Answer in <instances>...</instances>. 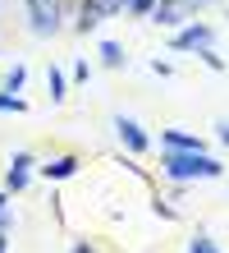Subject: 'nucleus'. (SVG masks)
<instances>
[{"label": "nucleus", "instance_id": "nucleus-6", "mask_svg": "<svg viewBox=\"0 0 229 253\" xmlns=\"http://www.w3.org/2000/svg\"><path fill=\"white\" fill-rule=\"evenodd\" d=\"M101 23H105L101 0H83L78 5V33H92V28H101Z\"/></svg>", "mask_w": 229, "mask_h": 253}, {"label": "nucleus", "instance_id": "nucleus-17", "mask_svg": "<svg viewBox=\"0 0 229 253\" xmlns=\"http://www.w3.org/2000/svg\"><path fill=\"white\" fill-rule=\"evenodd\" d=\"M101 9H105V19H110V14H119V9H124V0H101Z\"/></svg>", "mask_w": 229, "mask_h": 253}, {"label": "nucleus", "instance_id": "nucleus-20", "mask_svg": "<svg viewBox=\"0 0 229 253\" xmlns=\"http://www.w3.org/2000/svg\"><path fill=\"white\" fill-rule=\"evenodd\" d=\"M73 253H92V249H87V244H78V249H73Z\"/></svg>", "mask_w": 229, "mask_h": 253}, {"label": "nucleus", "instance_id": "nucleus-5", "mask_svg": "<svg viewBox=\"0 0 229 253\" xmlns=\"http://www.w3.org/2000/svg\"><path fill=\"white\" fill-rule=\"evenodd\" d=\"M161 19L156 23H165V28H174V23H183V19H188V14H193V5H188V0H161Z\"/></svg>", "mask_w": 229, "mask_h": 253}, {"label": "nucleus", "instance_id": "nucleus-22", "mask_svg": "<svg viewBox=\"0 0 229 253\" xmlns=\"http://www.w3.org/2000/svg\"><path fill=\"white\" fill-rule=\"evenodd\" d=\"M188 5H193V9H197V5H206V0H188Z\"/></svg>", "mask_w": 229, "mask_h": 253}, {"label": "nucleus", "instance_id": "nucleus-8", "mask_svg": "<svg viewBox=\"0 0 229 253\" xmlns=\"http://www.w3.org/2000/svg\"><path fill=\"white\" fill-rule=\"evenodd\" d=\"M115 129H119V138L129 143V152H147V133H142V125H133V120H115Z\"/></svg>", "mask_w": 229, "mask_h": 253}, {"label": "nucleus", "instance_id": "nucleus-18", "mask_svg": "<svg viewBox=\"0 0 229 253\" xmlns=\"http://www.w3.org/2000/svg\"><path fill=\"white\" fill-rule=\"evenodd\" d=\"M5 203H9V198H5V193H0V230L9 226V216H5Z\"/></svg>", "mask_w": 229, "mask_h": 253}, {"label": "nucleus", "instance_id": "nucleus-2", "mask_svg": "<svg viewBox=\"0 0 229 253\" xmlns=\"http://www.w3.org/2000/svg\"><path fill=\"white\" fill-rule=\"evenodd\" d=\"M28 23L37 37L60 33V0H28Z\"/></svg>", "mask_w": 229, "mask_h": 253}, {"label": "nucleus", "instance_id": "nucleus-12", "mask_svg": "<svg viewBox=\"0 0 229 253\" xmlns=\"http://www.w3.org/2000/svg\"><path fill=\"white\" fill-rule=\"evenodd\" d=\"M156 5H161V0H124V9H129V14H137V19H142V14H151Z\"/></svg>", "mask_w": 229, "mask_h": 253}, {"label": "nucleus", "instance_id": "nucleus-10", "mask_svg": "<svg viewBox=\"0 0 229 253\" xmlns=\"http://www.w3.org/2000/svg\"><path fill=\"white\" fill-rule=\"evenodd\" d=\"M46 87H51V101H65V74L46 69Z\"/></svg>", "mask_w": 229, "mask_h": 253}, {"label": "nucleus", "instance_id": "nucleus-11", "mask_svg": "<svg viewBox=\"0 0 229 253\" xmlns=\"http://www.w3.org/2000/svg\"><path fill=\"white\" fill-rule=\"evenodd\" d=\"M101 60H105V65L115 69V65H124V51H119L115 42H105V46H101Z\"/></svg>", "mask_w": 229, "mask_h": 253}, {"label": "nucleus", "instance_id": "nucleus-9", "mask_svg": "<svg viewBox=\"0 0 229 253\" xmlns=\"http://www.w3.org/2000/svg\"><path fill=\"white\" fill-rule=\"evenodd\" d=\"M73 170H78V157H55V161H46V166H41L46 180H69Z\"/></svg>", "mask_w": 229, "mask_h": 253}, {"label": "nucleus", "instance_id": "nucleus-7", "mask_svg": "<svg viewBox=\"0 0 229 253\" xmlns=\"http://www.w3.org/2000/svg\"><path fill=\"white\" fill-rule=\"evenodd\" d=\"M165 147H174V152H206V143L197 138V133H183V129L165 133Z\"/></svg>", "mask_w": 229, "mask_h": 253}, {"label": "nucleus", "instance_id": "nucleus-16", "mask_svg": "<svg viewBox=\"0 0 229 253\" xmlns=\"http://www.w3.org/2000/svg\"><path fill=\"white\" fill-rule=\"evenodd\" d=\"M202 60H206V65H211V69H225V60H220V55H216V51H211V46H206V51H202Z\"/></svg>", "mask_w": 229, "mask_h": 253}, {"label": "nucleus", "instance_id": "nucleus-13", "mask_svg": "<svg viewBox=\"0 0 229 253\" xmlns=\"http://www.w3.org/2000/svg\"><path fill=\"white\" fill-rule=\"evenodd\" d=\"M23 83H28V69H23V65H14V69H9V79H5V87H9V92H19Z\"/></svg>", "mask_w": 229, "mask_h": 253}, {"label": "nucleus", "instance_id": "nucleus-14", "mask_svg": "<svg viewBox=\"0 0 229 253\" xmlns=\"http://www.w3.org/2000/svg\"><path fill=\"white\" fill-rule=\"evenodd\" d=\"M0 111H23V97H14L5 87V92H0Z\"/></svg>", "mask_w": 229, "mask_h": 253}, {"label": "nucleus", "instance_id": "nucleus-1", "mask_svg": "<svg viewBox=\"0 0 229 253\" xmlns=\"http://www.w3.org/2000/svg\"><path fill=\"white\" fill-rule=\"evenodd\" d=\"M161 170L170 175V180H216L225 166L216 157H206V152H174V147H165Z\"/></svg>", "mask_w": 229, "mask_h": 253}, {"label": "nucleus", "instance_id": "nucleus-19", "mask_svg": "<svg viewBox=\"0 0 229 253\" xmlns=\"http://www.w3.org/2000/svg\"><path fill=\"white\" fill-rule=\"evenodd\" d=\"M220 143H229V125H220Z\"/></svg>", "mask_w": 229, "mask_h": 253}, {"label": "nucleus", "instance_id": "nucleus-4", "mask_svg": "<svg viewBox=\"0 0 229 253\" xmlns=\"http://www.w3.org/2000/svg\"><path fill=\"white\" fill-rule=\"evenodd\" d=\"M28 175H33V157H28V152H14V161H9V175H5L9 193H19V189L28 184Z\"/></svg>", "mask_w": 229, "mask_h": 253}, {"label": "nucleus", "instance_id": "nucleus-3", "mask_svg": "<svg viewBox=\"0 0 229 253\" xmlns=\"http://www.w3.org/2000/svg\"><path fill=\"white\" fill-rule=\"evenodd\" d=\"M211 42H216V33H211L206 23H193V28H183V33H174V51H206Z\"/></svg>", "mask_w": 229, "mask_h": 253}, {"label": "nucleus", "instance_id": "nucleus-21", "mask_svg": "<svg viewBox=\"0 0 229 253\" xmlns=\"http://www.w3.org/2000/svg\"><path fill=\"white\" fill-rule=\"evenodd\" d=\"M0 253H5V230H0Z\"/></svg>", "mask_w": 229, "mask_h": 253}, {"label": "nucleus", "instance_id": "nucleus-15", "mask_svg": "<svg viewBox=\"0 0 229 253\" xmlns=\"http://www.w3.org/2000/svg\"><path fill=\"white\" fill-rule=\"evenodd\" d=\"M193 253H216V244H211L206 235H197V240H193Z\"/></svg>", "mask_w": 229, "mask_h": 253}]
</instances>
